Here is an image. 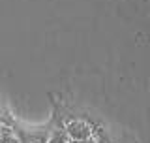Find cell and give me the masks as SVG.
<instances>
[{"instance_id": "cell-1", "label": "cell", "mask_w": 150, "mask_h": 143, "mask_svg": "<svg viewBox=\"0 0 150 143\" xmlns=\"http://www.w3.org/2000/svg\"><path fill=\"white\" fill-rule=\"evenodd\" d=\"M64 130L68 132V134L71 136L75 141L90 139V137L96 134V130H94L92 122L86 121V119H83V117H75V119H71L69 122H66Z\"/></svg>"}, {"instance_id": "cell-2", "label": "cell", "mask_w": 150, "mask_h": 143, "mask_svg": "<svg viewBox=\"0 0 150 143\" xmlns=\"http://www.w3.org/2000/svg\"><path fill=\"white\" fill-rule=\"evenodd\" d=\"M45 143H77L64 128H54L51 134H47V141Z\"/></svg>"}, {"instance_id": "cell-3", "label": "cell", "mask_w": 150, "mask_h": 143, "mask_svg": "<svg viewBox=\"0 0 150 143\" xmlns=\"http://www.w3.org/2000/svg\"><path fill=\"white\" fill-rule=\"evenodd\" d=\"M0 143H21L17 134L8 126H0Z\"/></svg>"}]
</instances>
